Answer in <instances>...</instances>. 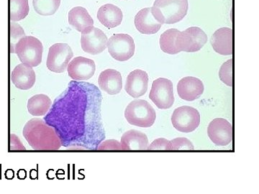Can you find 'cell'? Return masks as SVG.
<instances>
[{
    "instance_id": "1",
    "label": "cell",
    "mask_w": 259,
    "mask_h": 194,
    "mask_svg": "<svg viewBox=\"0 0 259 194\" xmlns=\"http://www.w3.org/2000/svg\"><path fill=\"white\" fill-rule=\"evenodd\" d=\"M23 134L35 151H58L62 146L61 139L54 129L40 119L28 121L24 127Z\"/></svg>"
},
{
    "instance_id": "2",
    "label": "cell",
    "mask_w": 259,
    "mask_h": 194,
    "mask_svg": "<svg viewBox=\"0 0 259 194\" xmlns=\"http://www.w3.org/2000/svg\"><path fill=\"white\" fill-rule=\"evenodd\" d=\"M151 10L153 17L161 25L177 23L187 15L188 0H156Z\"/></svg>"
},
{
    "instance_id": "3",
    "label": "cell",
    "mask_w": 259,
    "mask_h": 194,
    "mask_svg": "<svg viewBox=\"0 0 259 194\" xmlns=\"http://www.w3.org/2000/svg\"><path fill=\"white\" fill-rule=\"evenodd\" d=\"M125 117L131 125L140 127H150L156 119V111L146 100H136L126 107Z\"/></svg>"
},
{
    "instance_id": "4",
    "label": "cell",
    "mask_w": 259,
    "mask_h": 194,
    "mask_svg": "<svg viewBox=\"0 0 259 194\" xmlns=\"http://www.w3.org/2000/svg\"><path fill=\"white\" fill-rule=\"evenodd\" d=\"M44 46L36 37L25 36L19 40L15 45V54L23 64L31 67H36L42 62Z\"/></svg>"
},
{
    "instance_id": "5",
    "label": "cell",
    "mask_w": 259,
    "mask_h": 194,
    "mask_svg": "<svg viewBox=\"0 0 259 194\" xmlns=\"http://www.w3.org/2000/svg\"><path fill=\"white\" fill-rule=\"evenodd\" d=\"M207 42L205 32L198 27H191L183 32H180L176 38V45L180 52H197Z\"/></svg>"
},
{
    "instance_id": "6",
    "label": "cell",
    "mask_w": 259,
    "mask_h": 194,
    "mask_svg": "<svg viewBox=\"0 0 259 194\" xmlns=\"http://www.w3.org/2000/svg\"><path fill=\"white\" fill-rule=\"evenodd\" d=\"M174 127L181 132H193L200 124V115L198 110L189 106L179 107L171 116Z\"/></svg>"
},
{
    "instance_id": "7",
    "label": "cell",
    "mask_w": 259,
    "mask_h": 194,
    "mask_svg": "<svg viewBox=\"0 0 259 194\" xmlns=\"http://www.w3.org/2000/svg\"><path fill=\"white\" fill-rule=\"evenodd\" d=\"M73 56V51L68 44H54L49 48L47 61L48 69L57 74L65 72Z\"/></svg>"
},
{
    "instance_id": "8",
    "label": "cell",
    "mask_w": 259,
    "mask_h": 194,
    "mask_svg": "<svg viewBox=\"0 0 259 194\" xmlns=\"http://www.w3.org/2000/svg\"><path fill=\"white\" fill-rule=\"evenodd\" d=\"M149 98L158 109L167 110L175 103L173 83L169 79L159 78L153 82Z\"/></svg>"
},
{
    "instance_id": "9",
    "label": "cell",
    "mask_w": 259,
    "mask_h": 194,
    "mask_svg": "<svg viewBox=\"0 0 259 194\" xmlns=\"http://www.w3.org/2000/svg\"><path fill=\"white\" fill-rule=\"evenodd\" d=\"M109 53L118 61H128L135 54V42L133 37L127 34H115L107 42Z\"/></svg>"
},
{
    "instance_id": "10",
    "label": "cell",
    "mask_w": 259,
    "mask_h": 194,
    "mask_svg": "<svg viewBox=\"0 0 259 194\" xmlns=\"http://www.w3.org/2000/svg\"><path fill=\"white\" fill-rule=\"evenodd\" d=\"M108 39L103 31L94 26L88 27L81 32L82 50L92 55L101 54L107 47Z\"/></svg>"
},
{
    "instance_id": "11",
    "label": "cell",
    "mask_w": 259,
    "mask_h": 194,
    "mask_svg": "<svg viewBox=\"0 0 259 194\" xmlns=\"http://www.w3.org/2000/svg\"><path fill=\"white\" fill-rule=\"evenodd\" d=\"M207 133L216 146H227L233 140V126L225 119H214L209 123Z\"/></svg>"
},
{
    "instance_id": "12",
    "label": "cell",
    "mask_w": 259,
    "mask_h": 194,
    "mask_svg": "<svg viewBox=\"0 0 259 194\" xmlns=\"http://www.w3.org/2000/svg\"><path fill=\"white\" fill-rule=\"evenodd\" d=\"M95 61L87 58H74L68 65L67 71L69 76L74 81H87L91 79L95 75Z\"/></svg>"
},
{
    "instance_id": "13",
    "label": "cell",
    "mask_w": 259,
    "mask_h": 194,
    "mask_svg": "<svg viewBox=\"0 0 259 194\" xmlns=\"http://www.w3.org/2000/svg\"><path fill=\"white\" fill-rule=\"evenodd\" d=\"M203 83L200 79L192 76H187L179 81L177 92L181 99L192 102L197 100L204 92Z\"/></svg>"
},
{
    "instance_id": "14",
    "label": "cell",
    "mask_w": 259,
    "mask_h": 194,
    "mask_svg": "<svg viewBox=\"0 0 259 194\" xmlns=\"http://www.w3.org/2000/svg\"><path fill=\"white\" fill-rule=\"evenodd\" d=\"M148 76L146 71L136 69L127 76L125 89L130 96L139 98L147 92Z\"/></svg>"
},
{
    "instance_id": "15",
    "label": "cell",
    "mask_w": 259,
    "mask_h": 194,
    "mask_svg": "<svg viewBox=\"0 0 259 194\" xmlns=\"http://www.w3.org/2000/svg\"><path fill=\"white\" fill-rule=\"evenodd\" d=\"M211 45L215 52L223 56L233 54V30L229 28L218 29L213 34Z\"/></svg>"
},
{
    "instance_id": "16",
    "label": "cell",
    "mask_w": 259,
    "mask_h": 194,
    "mask_svg": "<svg viewBox=\"0 0 259 194\" xmlns=\"http://www.w3.org/2000/svg\"><path fill=\"white\" fill-rule=\"evenodd\" d=\"M135 25L141 33L152 35L159 31L162 25L153 17L151 8H147L140 10L136 15Z\"/></svg>"
},
{
    "instance_id": "17",
    "label": "cell",
    "mask_w": 259,
    "mask_h": 194,
    "mask_svg": "<svg viewBox=\"0 0 259 194\" xmlns=\"http://www.w3.org/2000/svg\"><path fill=\"white\" fill-rule=\"evenodd\" d=\"M35 71L31 66L25 64L18 65L12 72V81L19 89H30L35 84Z\"/></svg>"
},
{
    "instance_id": "18",
    "label": "cell",
    "mask_w": 259,
    "mask_h": 194,
    "mask_svg": "<svg viewBox=\"0 0 259 194\" xmlns=\"http://www.w3.org/2000/svg\"><path fill=\"white\" fill-rule=\"evenodd\" d=\"M100 88L110 95L120 92L122 88V76L115 69H107L102 71L98 79Z\"/></svg>"
},
{
    "instance_id": "19",
    "label": "cell",
    "mask_w": 259,
    "mask_h": 194,
    "mask_svg": "<svg viewBox=\"0 0 259 194\" xmlns=\"http://www.w3.org/2000/svg\"><path fill=\"white\" fill-rule=\"evenodd\" d=\"M120 144L122 151H145L148 149V139L144 132L131 129L122 134Z\"/></svg>"
},
{
    "instance_id": "20",
    "label": "cell",
    "mask_w": 259,
    "mask_h": 194,
    "mask_svg": "<svg viewBox=\"0 0 259 194\" xmlns=\"http://www.w3.org/2000/svg\"><path fill=\"white\" fill-rule=\"evenodd\" d=\"M122 10L112 4L103 5L98 10L97 18L106 28L112 29L120 25L122 21Z\"/></svg>"
},
{
    "instance_id": "21",
    "label": "cell",
    "mask_w": 259,
    "mask_h": 194,
    "mask_svg": "<svg viewBox=\"0 0 259 194\" xmlns=\"http://www.w3.org/2000/svg\"><path fill=\"white\" fill-rule=\"evenodd\" d=\"M69 23L77 31L81 32L85 28L93 26L94 20L85 8L76 7L70 10Z\"/></svg>"
},
{
    "instance_id": "22",
    "label": "cell",
    "mask_w": 259,
    "mask_h": 194,
    "mask_svg": "<svg viewBox=\"0 0 259 194\" xmlns=\"http://www.w3.org/2000/svg\"><path fill=\"white\" fill-rule=\"evenodd\" d=\"M51 99L45 94H37L29 99L28 110L29 113L33 116L47 115L51 106Z\"/></svg>"
},
{
    "instance_id": "23",
    "label": "cell",
    "mask_w": 259,
    "mask_h": 194,
    "mask_svg": "<svg viewBox=\"0 0 259 194\" xmlns=\"http://www.w3.org/2000/svg\"><path fill=\"white\" fill-rule=\"evenodd\" d=\"M180 32L177 29H169L162 34L160 37V46L163 52L171 55L180 53L176 45L177 36Z\"/></svg>"
},
{
    "instance_id": "24",
    "label": "cell",
    "mask_w": 259,
    "mask_h": 194,
    "mask_svg": "<svg viewBox=\"0 0 259 194\" xmlns=\"http://www.w3.org/2000/svg\"><path fill=\"white\" fill-rule=\"evenodd\" d=\"M10 18L13 22L20 21L28 16V0H10Z\"/></svg>"
},
{
    "instance_id": "25",
    "label": "cell",
    "mask_w": 259,
    "mask_h": 194,
    "mask_svg": "<svg viewBox=\"0 0 259 194\" xmlns=\"http://www.w3.org/2000/svg\"><path fill=\"white\" fill-rule=\"evenodd\" d=\"M61 0H33L34 9L37 14L50 16L55 14L60 6Z\"/></svg>"
},
{
    "instance_id": "26",
    "label": "cell",
    "mask_w": 259,
    "mask_h": 194,
    "mask_svg": "<svg viewBox=\"0 0 259 194\" xmlns=\"http://www.w3.org/2000/svg\"><path fill=\"white\" fill-rule=\"evenodd\" d=\"M25 36V31L18 24L11 23L10 25V49L11 54H15V45L20 39Z\"/></svg>"
},
{
    "instance_id": "27",
    "label": "cell",
    "mask_w": 259,
    "mask_h": 194,
    "mask_svg": "<svg viewBox=\"0 0 259 194\" xmlns=\"http://www.w3.org/2000/svg\"><path fill=\"white\" fill-rule=\"evenodd\" d=\"M220 79L227 86H233V59L227 61L219 71Z\"/></svg>"
},
{
    "instance_id": "28",
    "label": "cell",
    "mask_w": 259,
    "mask_h": 194,
    "mask_svg": "<svg viewBox=\"0 0 259 194\" xmlns=\"http://www.w3.org/2000/svg\"><path fill=\"white\" fill-rule=\"evenodd\" d=\"M193 144L185 137H179L170 141V151H192Z\"/></svg>"
},
{
    "instance_id": "29",
    "label": "cell",
    "mask_w": 259,
    "mask_h": 194,
    "mask_svg": "<svg viewBox=\"0 0 259 194\" xmlns=\"http://www.w3.org/2000/svg\"><path fill=\"white\" fill-rule=\"evenodd\" d=\"M97 150L99 151H121L120 142L115 139H110V140L104 141L100 142L97 146Z\"/></svg>"
},
{
    "instance_id": "30",
    "label": "cell",
    "mask_w": 259,
    "mask_h": 194,
    "mask_svg": "<svg viewBox=\"0 0 259 194\" xmlns=\"http://www.w3.org/2000/svg\"><path fill=\"white\" fill-rule=\"evenodd\" d=\"M147 150L151 151H170V141L166 139L159 138L153 141L152 143L148 146Z\"/></svg>"
},
{
    "instance_id": "31",
    "label": "cell",
    "mask_w": 259,
    "mask_h": 194,
    "mask_svg": "<svg viewBox=\"0 0 259 194\" xmlns=\"http://www.w3.org/2000/svg\"><path fill=\"white\" fill-rule=\"evenodd\" d=\"M10 150H12V151H15V150L25 151V148L24 147L20 139L15 134H11V136H10Z\"/></svg>"
}]
</instances>
